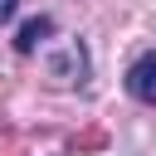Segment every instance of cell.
Masks as SVG:
<instances>
[{"label":"cell","instance_id":"3957f363","mask_svg":"<svg viewBox=\"0 0 156 156\" xmlns=\"http://www.w3.org/2000/svg\"><path fill=\"white\" fill-rule=\"evenodd\" d=\"M49 34H54V20H49V15H39V20H29V24L20 29L15 49H20V54H34V49H39V44H44Z\"/></svg>","mask_w":156,"mask_h":156},{"label":"cell","instance_id":"7a4b0ae2","mask_svg":"<svg viewBox=\"0 0 156 156\" xmlns=\"http://www.w3.org/2000/svg\"><path fill=\"white\" fill-rule=\"evenodd\" d=\"M127 93L136 102H156V54H141L127 68Z\"/></svg>","mask_w":156,"mask_h":156},{"label":"cell","instance_id":"277c9868","mask_svg":"<svg viewBox=\"0 0 156 156\" xmlns=\"http://www.w3.org/2000/svg\"><path fill=\"white\" fill-rule=\"evenodd\" d=\"M15 10H20V0H0V24H5V20L15 15Z\"/></svg>","mask_w":156,"mask_h":156},{"label":"cell","instance_id":"6da1fadb","mask_svg":"<svg viewBox=\"0 0 156 156\" xmlns=\"http://www.w3.org/2000/svg\"><path fill=\"white\" fill-rule=\"evenodd\" d=\"M83 73H88V54L78 44H63V54L49 58V78L54 83H83Z\"/></svg>","mask_w":156,"mask_h":156}]
</instances>
